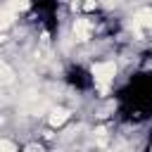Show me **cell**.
<instances>
[{
	"instance_id": "cell-1",
	"label": "cell",
	"mask_w": 152,
	"mask_h": 152,
	"mask_svg": "<svg viewBox=\"0 0 152 152\" xmlns=\"http://www.w3.org/2000/svg\"><path fill=\"white\" fill-rule=\"evenodd\" d=\"M90 71H93V78H95L97 86H107L116 74V64L114 62H97V64L90 66Z\"/></svg>"
},
{
	"instance_id": "cell-2",
	"label": "cell",
	"mask_w": 152,
	"mask_h": 152,
	"mask_svg": "<svg viewBox=\"0 0 152 152\" xmlns=\"http://www.w3.org/2000/svg\"><path fill=\"white\" fill-rule=\"evenodd\" d=\"M74 38L78 43H86L90 38V24H88V19H76L74 21Z\"/></svg>"
},
{
	"instance_id": "cell-3",
	"label": "cell",
	"mask_w": 152,
	"mask_h": 152,
	"mask_svg": "<svg viewBox=\"0 0 152 152\" xmlns=\"http://www.w3.org/2000/svg\"><path fill=\"white\" fill-rule=\"evenodd\" d=\"M133 26H135V28H140V26L152 28V10H150V7L138 10V14H135V19H133Z\"/></svg>"
},
{
	"instance_id": "cell-4",
	"label": "cell",
	"mask_w": 152,
	"mask_h": 152,
	"mask_svg": "<svg viewBox=\"0 0 152 152\" xmlns=\"http://www.w3.org/2000/svg\"><path fill=\"white\" fill-rule=\"evenodd\" d=\"M66 119H69V109H64V107H57L50 112V126H62Z\"/></svg>"
},
{
	"instance_id": "cell-5",
	"label": "cell",
	"mask_w": 152,
	"mask_h": 152,
	"mask_svg": "<svg viewBox=\"0 0 152 152\" xmlns=\"http://www.w3.org/2000/svg\"><path fill=\"white\" fill-rule=\"evenodd\" d=\"M0 74H2V76H0V81H2V83H10V81L14 78V74H12V69H10V64H7V62H0Z\"/></svg>"
},
{
	"instance_id": "cell-6",
	"label": "cell",
	"mask_w": 152,
	"mask_h": 152,
	"mask_svg": "<svg viewBox=\"0 0 152 152\" xmlns=\"http://www.w3.org/2000/svg\"><path fill=\"white\" fill-rule=\"evenodd\" d=\"M0 152H17V147L10 140H0Z\"/></svg>"
},
{
	"instance_id": "cell-7",
	"label": "cell",
	"mask_w": 152,
	"mask_h": 152,
	"mask_svg": "<svg viewBox=\"0 0 152 152\" xmlns=\"http://www.w3.org/2000/svg\"><path fill=\"white\" fill-rule=\"evenodd\" d=\"M12 17H14V14H12V10H5V12H2V28L12 24Z\"/></svg>"
},
{
	"instance_id": "cell-8",
	"label": "cell",
	"mask_w": 152,
	"mask_h": 152,
	"mask_svg": "<svg viewBox=\"0 0 152 152\" xmlns=\"http://www.w3.org/2000/svg\"><path fill=\"white\" fill-rule=\"evenodd\" d=\"M95 7H97V2H95V0H88V2H83V10H86V12H90V10H95Z\"/></svg>"
},
{
	"instance_id": "cell-9",
	"label": "cell",
	"mask_w": 152,
	"mask_h": 152,
	"mask_svg": "<svg viewBox=\"0 0 152 152\" xmlns=\"http://www.w3.org/2000/svg\"><path fill=\"white\" fill-rule=\"evenodd\" d=\"M14 5H17V10H26L28 7V0H12Z\"/></svg>"
},
{
	"instance_id": "cell-10",
	"label": "cell",
	"mask_w": 152,
	"mask_h": 152,
	"mask_svg": "<svg viewBox=\"0 0 152 152\" xmlns=\"http://www.w3.org/2000/svg\"><path fill=\"white\" fill-rule=\"evenodd\" d=\"M26 152H40V150H38V147H28Z\"/></svg>"
},
{
	"instance_id": "cell-11",
	"label": "cell",
	"mask_w": 152,
	"mask_h": 152,
	"mask_svg": "<svg viewBox=\"0 0 152 152\" xmlns=\"http://www.w3.org/2000/svg\"><path fill=\"white\" fill-rule=\"evenodd\" d=\"M150 152H152V147H150Z\"/></svg>"
}]
</instances>
